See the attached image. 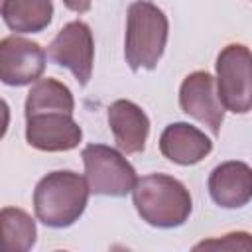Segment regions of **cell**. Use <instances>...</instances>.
Returning a JSON list of instances; mask_svg holds the SVG:
<instances>
[{"label": "cell", "mask_w": 252, "mask_h": 252, "mask_svg": "<svg viewBox=\"0 0 252 252\" xmlns=\"http://www.w3.org/2000/svg\"><path fill=\"white\" fill-rule=\"evenodd\" d=\"M89 195L91 189L83 175L71 169L51 171L33 189L35 217L49 228H67L85 213Z\"/></svg>", "instance_id": "obj_1"}, {"label": "cell", "mask_w": 252, "mask_h": 252, "mask_svg": "<svg viewBox=\"0 0 252 252\" xmlns=\"http://www.w3.org/2000/svg\"><path fill=\"white\" fill-rule=\"evenodd\" d=\"M132 201L142 220L156 228H177L185 224L193 211L189 189L165 173H150L138 179Z\"/></svg>", "instance_id": "obj_2"}, {"label": "cell", "mask_w": 252, "mask_h": 252, "mask_svg": "<svg viewBox=\"0 0 252 252\" xmlns=\"http://www.w3.org/2000/svg\"><path fill=\"white\" fill-rule=\"evenodd\" d=\"M169 33L167 16L150 0H136L128 6L124 57L132 71L156 69Z\"/></svg>", "instance_id": "obj_3"}, {"label": "cell", "mask_w": 252, "mask_h": 252, "mask_svg": "<svg viewBox=\"0 0 252 252\" xmlns=\"http://www.w3.org/2000/svg\"><path fill=\"white\" fill-rule=\"evenodd\" d=\"M81 158L85 163V179L94 195L126 197L138 183L132 163L110 146L89 144Z\"/></svg>", "instance_id": "obj_4"}, {"label": "cell", "mask_w": 252, "mask_h": 252, "mask_svg": "<svg viewBox=\"0 0 252 252\" xmlns=\"http://www.w3.org/2000/svg\"><path fill=\"white\" fill-rule=\"evenodd\" d=\"M217 93L222 106L234 114L252 110V51L228 43L217 57Z\"/></svg>", "instance_id": "obj_5"}, {"label": "cell", "mask_w": 252, "mask_h": 252, "mask_svg": "<svg viewBox=\"0 0 252 252\" xmlns=\"http://www.w3.org/2000/svg\"><path fill=\"white\" fill-rule=\"evenodd\" d=\"M47 57L73 73L81 87H85L93 75L94 63V39L89 24L73 20L65 24L47 47Z\"/></svg>", "instance_id": "obj_6"}, {"label": "cell", "mask_w": 252, "mask_h": 252, "mask_svg": "<svg viewBox=\"0 0 252 252\" xmlns=\"http://www.w3.org/2000/svg\"><path fill=\"white\" fill-rule=\"evenodd\" d=\"M83 138L81 126L67 110H41L26 114V142L39 152H69Z\"/></svg>", "instance_id": "obj_7"}, {"label": "cell", "mask_w": 252, "mask_h": 252, "mask_svg": "<svg viewBox=\"0 0 252 252\" xmlns=\"http://www.w3.org/2000/svg\"><path fill=\"white\" fill-rule=\"evenodd\" d=\"M45 71V51L37 41L8 35L0 41V79L8 87L37 83Z\"/></svg>", "instance_id": "obj_8"}, {"label": "cell", "mask_w": 252, "mask_h": 252, "mask_svg": "<svg viewBox=\"0 0 252 252\" xmlns=\"http://www.w3.org/2000/svg\"><path fill=\"white\" fill-rule=\"evenodd\" d=\"M179 106L181 110L207 126L213 136L220 134L224 122V106L215 89V77L207 71L189 73L179 87Z\"/></svg>", "instance_id": "obj_9"}, {"label": "cell", "mask_w": 252, "mask_h": 252, "mask_svg": "<svg viewBox=\"0 0 252 252\" xmlns=\"http://www.w3.org/2000/svg\"><path fill=\"white\" fill-rule=\"evenodd\" d=\"M211 199L222 209H240L252 199V167L244 161H224L209 175Z\"/></svg>", "instance_id": "obj_10"}, {"label": "cell", "mask_w": 252, "mask_h": 252, "mask_svg": "<svg viewBox=\"0 0 252 252\" xmlns=\"http://www.w3.org/2000/svg\"><path fill=\"white\" fill-rule=\"evenodd\" d=\"M108 126L122 154L144 152L150 134V118L136 102L126 98L114 100L108 106Z\"/></svg>", "instance_id": "obj_11"}, {"label": "cell", "mask_w": 252, "mask_h": 252, "mask_svg": "<svg viewBox=\"0 0 252 252\" xmlns=\"http://www.w3.org/2000/svg\"><path fill=\"white\" fill-rule=\"evenodd\" d=\"M211 150L213 140L187 122H173L165 126L159 136L161 156L177 165H195L203 161L211 154Z\"/></svg>", "instance_id": "obj_12"}, {"label": "cell", "mask_w": 252, "mask_h": 252, "mask_svg": "<svg viewBox=\"0 0 252 252\" xmlns=\"http://www.w3.org/2000/svg\"><path fill=\"white\" fill-rule=\"evenodd\" d=\"M51 0H2V20L16 33H37L51 24Z\"/></svg>", "instance_id": "obj_13"}, {"label": "cell", "mask_w": 252, "mask_h": 252, "mask_svg": "<svg viewBox=\"0 0 252 252\" xmlns=\"http://www.w3.org/2000/svg\"><path fill=\"white\" fill-rule=\"evenodd\" d=\"M41 110H75V98L67 85L57 79H39L26 96L24 114H33Z\"/></svg>", "instance_id": "obj_14"}, {"label": "cell", "mask_w": 252, "mask_h": 252, "mask_svg": "<svg viewBox=\"0 0 252 252\" xmlns=\"http://www.w3.org/2000/svg\"><path fill=\"white\" fill-rule=\"evenodd\" d=\"M2 234L10 252H28L33 248L37 238L35 220L18 207H4L0 211Z\"/></svg>", "instance_id": "obj_15"}, {"label": "cell", "mask_w": 252, "mask_h": 252, "mask_svg": "<svg viewBox=\"0 0 252 252\" xmlns=\"http://www.w3.org/2000/svg\"><path fill=\"white\" fill-rule=\"evenodd\" d=\"M220 248V250H252V234L248 232H228L217 240H203L195 244V250Z\"/></svg>", "instance_id": "obj_16"}, {"label": "cell", "mask_w": 252, "mask_h": 252, "mask_svg": "<svg viewBox=\"0 0 252 252\" xmlns=\"http://www.w3.org/2000/svg\"><path fill=\"white\" fill-rule=\"evenodd\" d=\"M63 4L71 10V12H77V14H85L91 10V4L93 0H63Z\"/></svg>", "instance_id": "obj_17"}]
</instances>
